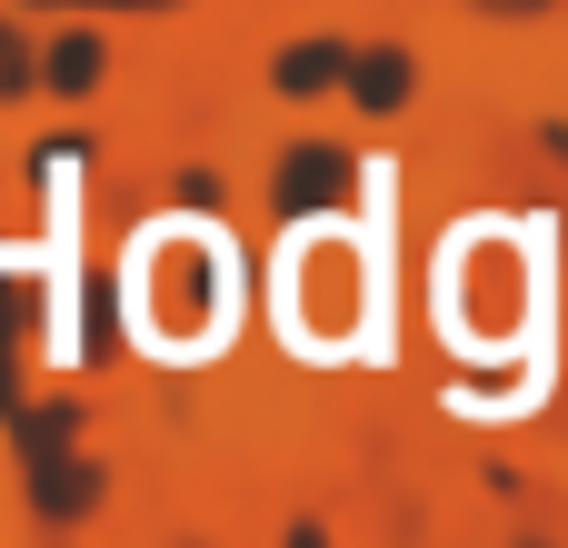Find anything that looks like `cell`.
Listing matches in <instances>:
<instances>
[{
  "mask_svg": "<svg viewBox=\"0 0 568 548\" xmlns=\"http://www.w3.org/2000/svg\"><path fill=\"white\" fill-rule=\"evenodd\" d=\"M339 200H349V150L300 140V150L280 160V210H290V220H310V210H339Z\"/></svg>",
  "mask_w": 568,
  "mask_h": 548,
  "instance_id": "1",
  "label": "cell"
},
{
  "mask_svg": "<svg viewBox=\"0 0 568 548\" xmlns=\"http://www.w3.org/2000/svg\"><path fill=\"white\" fill-rule=\"evenodd\" d=\"M30 489H40V519H80L90 499H100V479L60 449V459H30Z\"/></svg>",
  "mask_w": 568,
  "mask_h": 548,
  "instance_id": "4",
  "label": "cell"
},
{
  "mask_svg": "<svg viewBox=\"0 0 568 548\" xmlns=\"http://www.w3.org/2000/svg\"><path fill=\"white\" fill-rule=\"evenodd\" d=\"M70 439H80V419H70V409H30V419H20V459H60Z\"/></svg>",
  "mask_w": 568,
  "mask_h": 548,
  "instance_id": "5",
  "label": "cell"
},
{
  "mask_svg": "<svg viewBox=\"0 0 568 548\" xmlns=\"http://www.w3.org/2000/svg\"><path fill=\"white\" fill-rule=\"evenodd\" d=\"M270 80H280L290 100H320V90H339V80H349V50H339V40H290Z\"/></svg>",
  "mask_w": 568,
  "mask_h": 548,
  "instance_id": "2",
  "label": "cell"
},
{
  "mask_svg": "<svg viewBox=\"0 0 568 548\" xmlns=\"http://www.w3.org/2000/svg\"><path fill=\"white\" fill-rule=\"evenodd\" d=\"M50 80H60V90H90V80H100V40H60V50H50Z\"/></svg>",
  "mask_w": 568,
  "mask_h": 548,
  "instance_id": "6",
  "label": "cell"
},
{
  "mask_svg": "<svg viewBox=\"0 0 568 548\" xmlns=\"http://www.w3.org/2000/svg\"><path fill=\"white\" fill-rule=\"evenodd\" d=\"M349 100H359L369 120H389V110L409 100V60H399V50H359V60H349Z\"/></svg>",
  "mask_w": 568,
  "mask_h": 548,
  "instance_id": "3",
  "label": "cell"
}]
</instances>
